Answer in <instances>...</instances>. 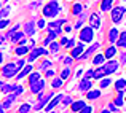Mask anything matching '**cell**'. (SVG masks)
<instances>
[{"label":"cell","mask_w":126,"mask_h":113,"mask_svg":"<svg viewBox=\"0 0 126 113\" xmlns=\"http://www.w3.org/2000/svg\"><path fill=\"white\" fill-rule=\"evenodd\" d=\"M77 113H93V108H91V107H88V105H85V107L81 108L80 112H77Z\"/></svg>","instance_id":"42"},{"label":"cell","mask_w":126,"mask_h":113,"mask_svg":"<svg viewBox=\"0 0 126 113\" xmlns=\"http://www.w3.org/2000/svg\"><path fill=\"white\" fill-rule=\"evenodd\" d=\"M0 113H3V107H2V104H0Z\"/></svg>","instance_id":"54"},{"label":"cell","mask_w":126,"mask_h":113,"mask_svg":"<svg viewBox=\"0 0 126 113\" xmlns=\"http://www.w3.org/2000/svg\"><path fill=\"white\" fill-rule=\"evenodd\" d=\"M112 85V80L110 78H104L101 81V88H107V86H110Z\"/></svg>","instance_id":"38"},{"label":"cell","mask_w":126,"mask_h":113,"mask_svg":"<svg viewBox=\"0 0 126 113\" xmlns=\"http://www.w3.org/2000/svg\"><path fill=\"white\" fill-rule=\"evenodd\" d=\"M125 61H126V56H125V53H121V64H125Z\"/></svg>","instance_id":"49"},{"label":"cell","mask_w":126,"mask_h":113,"mask_svg":"<svg viewBox=\"0 0 126 113\" xmlns=\"http://www.w3.org/2000/svg\"><path fill=\"white\" fill-rule=\"evenodd\" d=\"M104 76H105V70H104V67H102V65H97V69H96V70H93V78L101 80V78H104Z\"/></svg>","instance_id":"11"},{"label":"cell","mask_w":126,"mask_h":113,"mask_svg":"<svg viewBox=\"0 0 126 113\" xmlns=\"http://www.w3.org/2000/svg\"><path fill=\"white\" fill-rule=\"evenodd\" d=\"M113 105H117V107H121L123 105V96H118L117 99H115V104Z\"/></svg>","instance_id":"41"},{"label":"cell","mask_w":126,"mask_h":113,"mask_svg":"<svg viewBox=\"0 0 126 113\" xmlns=\"http://www.w3.org/2000/svg\"><path fill=\"white\" fill-rule=\"evenodd\" d=\"M86 97H88L89 100H94V99H99V97H101V91H99V89H96V91H91V89H89V91L86 92Z\"/></svg>","instance_id":"19"},{"label":"cell","mask_w":126,"mask_h":113,"mask_svg":"<svg viewBox=\"0 0 126 113\" xmlns=\"http://www.w3.org/2000/svg\"><path fill=\"white\" fill-rule=\"evenodd\" d=\"M29 112H31V105L29 104H22L19 107V113H29Z\"/></svg>","instance_id":"32"},{"label":"cell","mask_w":126,"mask_h":113,"mask_svg":"<svg viewBox=\"0 0 126 113\" xmlns=\"http://www.w3.org/2000/svg\"><path fill=\"white\" fill-rule=\"evenodd\" d=\"M13 91H15V96H19V94H22L24 88H22L21 85H19V86H13Z\"/></svg>","instance_id":"37"},{"label":"cell","mask_w":126,"mask_h":113,"mask_svg":"<svg viewBox=\"0 0 126 113\" xmlns=\"http://www.w3.org/2000/svg\"><path fill=\"white\" fill-rule=\"evenodd\" d=\"M21 38H24V32H16V34H13L11 42H13V43H18Z\"/></svg>","instance_id":"29"},{"label":"cell","mask_w":126,"mask_h":113,"mask_svg":"<svg viewBox=\"0 0 126 113\" xmlns=\"http://www.w3.org/2000/svg\"><path fill=\"white\" fill-rule=\"evenodd\" d=\"M59 46H61L59 43H56V42H51V43H49V49H51V53H56V51L59 49Z\"/></svg>","instance_id":"34"},{"label":"cell","mask_w":126,"mask_h":113,"mask_svg":"<svg viewBox=\"0 0 126 113\" xmlns=\"http://www.w3.org/2000/svg\"><path fill=\"white\" fill-rule=\"evenodd\" d=\"M16 67H18V69H22V67H24V59H19L18 64H16Z\"/></svg>","instance_id":"46"},{"label":"cell","mask_w":126,"mask_h":113,"mask_svg":"<svg viewBox=\"0 0 126 113\" xmlns=\"http://www.w3.org/2000/svg\"><path fill=\"white\" fill-rule=\"evenodd\" d=\"M18 70L19 69L16 67V64H6L5 67L2 69V73L5 78H11V76H15L16 73H18Z\"/></svg>","instance_id":"4"},{"label":"cell","mask_w":126,"mask_h":113,"mask_svg":"<svg viewBox=\"0 0 126 113\" xmlns=\"http://www.w3.org/2000/svg\"><path fill=\"white\" fill-rule=\"evenodd\" d=\"M43 54H45V56L49 54V51H46L45 48H32V53L29 54V59H27V61L29 62H34L37 57H40V56H43Z\"/></svg>","instance_id":"5"},{"label":"cell","mask_w":126,"mask_h":113,"mask_svg":"<svg viewBox=\"0 0 126 113\" xmlns=\"http://www.w3.org/2000/svg\"><path fill=\"white\" fill-rule=\"evenodd\" d=\"M80 40L85 43H91L93 40H94V29L93 27H83L80 30Z\"/></svg>","instance_id":"2"},{"label":"cell","mask_w":126,"mask_h":113,"mask_svg":"<svg viewBox=\"0 0 126 113\" xmlns=\"http://www.w3.org/2000/svg\"><path fill=\"white\" fill-rule=\"evenodd\" d=\"M89 27H93V29L101 27V18H99L97 13H93V14L89 16Z\"/></svg>","instance_id":"8"},{"label":"cell","mask_w":126,"mask_h":113,"mask_svg":"<svg viewBox=\"0 0 126 113\" xmlns=\"http://www.w3.org/2000/svg\"><path fill=\"white\" fill-rule=\"evenodd\" d=\"M6 96H8V94H6ZM15 100H16V96H15V94H10L8 97L5 99V102L2 104V107H3V108H10V107L13 105V102H15Z\"/></svg>","instance_id":"13"},{"label":"cell","mask_w":126,"mask_h":113,"mask_svg":"<svg viewBox=\"0 0 126 113\" xmlns=\"http://www.w3.org/2000/svg\"><path fill=\"white\" fill-rule=\"evenodd\" d=\"M97 48H99V43H96V45H91V48H89L88 51L85 53V54H81V56H80V57H78V59H86V57H88L89 54H93V53H94V51H96V49H97Z\"/></svg>","instance_id":"23"},{"label":"cell","mask_w":126,"mask_h":113,"mask_svg":"<svg viewBox=\"0 0 126 113\" xmlns=\"http://www.w3.org/2000/svg\"><path fill=\"white\" fill-rule=\"evenodd\" d=\"M42 76L38 72H32V73H29V85H34V83H37L38 80H40Z\"/></svg>","instance_id":"21"},{"label":"cell","mask_w":126,"mask_h":113,"mask_svg":"<svg viewBox=\"0 0 126 113\" xmlns=\"http://www.w3.org/2000/svg\"><path fill=\"white\" fill-rule=\"evenodd\" d=\"M123 16H125V6H117V8H112V21L115 24L123 21Z\"/></svg>","instance_id":"3"},{"label":"cell","mask_w":126,"mask_h":113,"mask_svg":"<svg viewBox=\"0 0 126 113\" xmlns=\"http://www.w3.org/2000/svg\"><path fill=\"white\" fill-rule=\"evenodd\" d=\"M10 26V19L6 18V19H0V30L2 29H5V27H8Z\"/></svg>","instance_id":"35"},{"label":"cell","mask_w":126,"mask_h":113,"mask_svg":"<svg viewBox=\"0 0 126 113\" xmlns=\"http://www.w3.org/2000/svg\"><path fill=\"white\" fill-rule=\"evenodd\" d=\"M67 40L69 38H61V45H65V43H67Z\"/></svg>","instance_id":"50"},{"label":"cell","mask_w":126,"mask_h":113,"mask_svg":"<svg viewBox=\"0 0 126 113\" xmlns=\"http://www.w3.org/2000/svg\"><path fill=\"white\" fill-rule=\"evenodd\" d=\"M102 67H104V70H105V75H110V73H113V72L118 70V62L110 61L107 65H102Z\"/></svg>","instance_id":"9"},{"label":"cell","mask_w":126,"mask_h":113,"mask_svg":"<svg viewBox=\"0 0 126 113\" xmlns=\"http://www.w3.org/2000/svg\"><path fill=\"white\" fill-rule=\"evenodd\" d=\"M65 46H67V48H74V46H75V40H67Z\"/></svg>","instance_id":"45"},{"label":"cell","mask_w":126,"mask_h":113,"mask_svg":"<svg viewBox=\"0 0 126 113\" xmlns=\"http://www.w3.org/2000/svg\"><path fill=\"white\" fill-rule=\"evenodd\" d=\"M104 61H105L104 54H96V57L93 59V64H94V65H102V64H104Z\"/></svg>","instance_id":"27"},{"label":"cell","mask_w":126,"mask_h":113,"mask_svg":"<svg viewBox=\"0 0 126 113\" xmlns=\"http://www.w3.org/2000/svg\"><path fill=\"white\" fill-rule=\"evenodd\" d=\"M0 43H2V42H0Z\"/></svg>","instance_id":"59"},{"label":"cell","mask_w":126,"mask_h":113,"mask_svg":"<svg viewBox=\"0 0 126 113\" xmlns=\"http://www.w3.org/2000/svg\"><path fill=\"white\" fill-rule=\"evenodd\" d=\"M38 2H43V0H38Z\"/></svg>","instance_id":"56"},{"label":"cell","mask_w":126,"mask_h":113,"mask_svg":"<svg viewBox=\"0 0 126 113\" xmlns=\"http://www.w3.org/2000/svg\"><path fill=\"white\" fill-rule=\"evenodd\" d=\"M61 86H62V80L61 78L53 80V88H61Z\"/></svg>","instance_id":"40"},{"label":"cell","mask_w":126,"mask_h":113,"mask_svg":"<svg viewBox=\"0 0 126 113\" xmlns=\"http://www.w3.org/2000/svg\"><path fill=\"white\" fill-rule=\"evenodd\" d=\"M72 102H74L72 97H64V99H62V104H64V105H70Z\"/></svg>","instance_id":"44"},{"label":"cell","mask_w":126,"mask_h":113,"mask_svg":"<svg viewBox=\"0 0 126 113\" xmlns=\"http://www.w3.org/2000/svg\"><path fill=\"white\" fill-rule=\"evenodd\" d=\"M117 45L120 46V48H125L126 46V32L123 30L121 34H118V38H117Z\"/></svg>","instance_id":"16"},{"label":"cell","mask_w":126,"mask_h":113,"mask_svg":"<svg viewBox=\"0 0 126 113\" xmlns=\"http://www.w3.org/2000/svg\"><path fill=\"white\" fill-rule=\"evenodd\" d=\"M5 2H8V0H5Z\"/></svg>","instance_id":"57"},{"label":"cell","mask_w":126,"mask_h":113,"mask_svg":"<svg viewBox=\"0 0 126 113\" xmlns=\"http://www.w3.org/2000/svg\"><path fill=\"white\" fill-rule=\"evenodd\" d=\"M19 27H21V26H19V24H16L15 27H11V29H10V30L6 32V38H11V37H13V34H16V32L19 30Z\"/></svg>","instance_id":"30"},{"label":"cell","mask_w":126,"mask_h":113,"mask_svg":"<svg viewBox=\"0 0 126 113\" xmlns=\"http://www.w3.org/2000/svg\"><path fill=\"white\" fill-rule=\"evenodd\" d=\"M56 37H58V35H56V32H49V35H48V37H46L45 40H43V48H45V46H48Z\"/></svg>","instance_id":"24"},{"label":"cell","mask_w":126,"mask_h":113,"mask_svg":"<svg viewBox=\"0 0 126 113\" xmlns=\"http://www.w3.org/2000/svg\"><path fill=\"white\" fill-rule=\"evenodd\" d=\"M0 89H2V91H3V94L6 96V94H10V92L13 91V85H5V83H3V86H2Z\"/></svg>","instance_id":"31"},{"label":"cell","mask_w":126,"mask_h":113,"mask_svg":"<svg viewBox=\"0 0 126 113\" xmlns=\"http://www.w3.org/2000/svg\"><path fill=\"white\" fill-rule=\"evenodd\" d=\"M101 113H112V112H110V110H102Z\"/></svg>","instance_id":"53"},{"label":"cell","mask_w":126,"mask_h":113,"mask_svg":"<svg viewBox=\"0 0 126 113\" xmlns=\"http://www.w3.org/2000/svg\"><path fill=\"white\" fill-rule=\"evenodd\" d=\"M2 61H3V54L0 53V64H2Z\"/></svg>","instance_id":"52"},{"label":"cell","mask_w":126,"mask_h":113,"mask_svg":"<svg viewBox=\"0 0 126 113\" xmlns=\"http://www.w3.org/2000/svg\"><path fill=\"white\" fill-rule=\"evenodd\" d=\"M10 13V6H6V8L0 10V19H6V16H8Z\"/></svg>","instance_id":"33"},{"label":"cell","mask_w":126,"mask_h":113,"mask_svg":"<svg viewBox=\"0 0 126 113\" xmlns=\"http://www.w3.org/2000/svg\"><path fill=\"white\" fill-rule=\"evenodd\" d=\"M32 72V65H27V67H24L21 72L18 73V76H16V80H21V78H24V76H27L29 73Z\"/></svg>","instance_id":"18"},{"label":"cell","mask_w":126,"mask_h":113,"mask_svg":"<svg viewBox=\"0 0 126 113\" xmlns=\"http://www.w3.org/2000/svg\"><path fill=\"white\" fill-rule=\"evenodd\" d=\"M0 5H2V2H0Z\"/></svg>","instance_id":"58"},{"label":"cell","mask_w":126,"mask_h":113,"mask_svg":"<svg viewBox=\"0 0 126 113\" xmlns=\"http://www.w3.org/2000/svg\"><path fill=\"white\" fill-rule=\"evenodd\" d=\"M46 76H53V70H48V72H46Z\"/></svg>","instance_id":"51"},{"label":"cell","mask_w":126,"mask_h":113,"mask_svg":"<svg viewBox=\"0 0 126 113\" xmlns=\"http://www.w3.org/2000/svg\"><path fill=\"white\" fill-rule=\"evenodd\" d=\"M61 100H62V96L59 94L58 97H54V99H53V100L49 102L48 105H46V107H45V110H46V112H51L53 108H54V107H56V105H58V104H59V102H61Z\"/></svg>","instance_id":"12"},{"label":"cell","mask_w":126,"mask_h":113,"mask_svg":"<svg viewBox=\"0 0 126 113\" xmlns=\"http://www.w3.org/2000/svg\"><path fill=\"white\" fill-rule=\"evenodd\" d=\"M115 53H117V49H115L113 46H110V48H107V49H105L104 57H105V59H112V57L115 56Z\"/></svg>","instance_id":"25"},{"label":"cell","mask_w":126,"mask_h":113,"mask_svg":"<svg viewBox=\"0 0 126 113\" xmlns=\"http://www.w3.org/2000/svg\"><path fill=\"white\" fill-rule=\"evenodd\" d=\"M85 105H86V104H85L83 100H77V102H72V104H70V108H72V112L77 113V112H80L81 108L85 107Z\"/></svg>","instance_id":"14"},{"label":"cell","mask_w":126,"mask_h":113,"mask_svg":"<svg viewBox=\"0 0 126 113\" xmlns=\"http://www.w3.org/2000/svg\"><path fill=\"white\" fill-rule=\"evenodd\" d=\"M113 6V0H102L101 2V10L102 11H110Z\"/></svg>","instance_id":"15"},{"label":"cell","mask_w":126,"mask_h":113,"mask_svg":"<svg viewBox=\"0 0 126 113\" xmlns=\"http://www.w3.org/2000/svg\"><path fill=\"white\" fill-rule=\"evenodd\" d=\"M81 11H83V5H81V3H75V5L72 6V14L80 16V14H81Z\"/></svg>","instance_id":"22"},{"label":"cell","mask_w":126,"mask_h":113,"mask_svg":"<svg viewBox=\"0 0 126 113\" xmlns=\"http://www.w3.org/2000/svg\"><path fill=\"white\" fill-rule=\"evenodd\" d=\"M118 34H120V32H118V29L117 27H112L110 29V32H109V42H117V38H118Z\"/></svg>","instance_id":"17"},{"label":"cell","mask_w":126,"mask_h":113,"mask_svg":"<svg viewBox=\"0 0 126 113\" xmlns=\"http://www.w3.org/2000/svg\"><path fill=\"white\" fill-rule=\"evenodd\" d=\"M64 62H65L67 65H70L72 62H74V59H72V57H65V59H64Z\"/></svg>","instance_id":"48"},{"label":"cell","mask_w":126,"mask_h":113,"mask_svg":"<svg viewBox=\"0 0 126 113\" xmlns=\"http://www.w3.org/2000/svg\"><path fill=\"white\" fill-rule=\"evenodd\" d=\"M69 75H70V67H67V69H64V70H62V73H61V80L69 78Z\"/></svg>","instance_id":"36"},{"label":"cell","mask_w":126,"mask_h":113,"mask_svg":"<svg viewBox=\"0 0 126 113\" xmlns=\"http://www.w3.org/2000/svg\"><path fill=\"white\" fill-rule=\"evenodd\" d=\"M31 89L34 94H40V91H43L45 89V80L40 78L37 83H34V85H31Z\"/></svg>","instance_id":"7"},{"label":"cell","mask_w":126,"mask_h":113,"mask_svg":"<svg viewBox=\"0 0 126 113\" xmlns=\"http://www.w3.org/2000/svg\"><path fill=\"white\" fill-rule=\"evenodd\" d=\"M35 30H37V26H35V21H27L24 24V34L29 35V37H32V35L35 34Z\"/></svg>","instance_id":"6"},{"label":"cell","mask_w":126,"mask_h":113,"mask_svg":"<svg viewBox=\"0 0 126 113\" xmlns=\"http://www.w3.org/2000/svg\"><path fill=\"white\" fill-rule=\"evenodd\" d=\"M59 10L61 8H59L58 0H51V2H48L43 6V16H45V18H54V16H58Z\"/></svg>","instance_id":"1"},{"label":"cell","mask_w":126,"mask_h":113,"mask_svg":"<svg viewBox=\"0 0 126 113\" xmlns=\"http://www.w3.org/2000/svg\"><path fill=\"white\" fill-rule=\"evenodd\" d=\"M89 89H91V81L83 78V81L80 83V91H81V92H88Z\"/></svg>","instance_id":"20"},{"label":"cell","mask_w":126,"mask_h":113,"mask_svg":"<svg viewBox=\"0 0 126 113\" xmlns=\"http://www.w3.org/2000/svg\"><path fill=\"white\" fill-rule=\"evenodd\" d=\"M2 86H3V81H0V88H2Z\"/></svg>","instance_id":"55"},{"label":"cell","mask_w":126,"mask_h":113,"mask_svg":"<svg viewBox=\"0 0 126 113\" xmlns=\"http://www.w3.org/2000/svg\"><path fill=\"white\" fill-rule=\"evenodd\" d=\"M70 54H72V59H78L81 54H83V42L80 43V45H77V46H74V49L70 51Z\"/></svg>","instance_id":"10"},{"label":"cell","mask_w":126,"mask_h":113,"mask_svg":"<svg viewBox=\"0 0 126 113\" xmlns=\"http://www.w3.org/2000/svg\"><path fill=\"white\" fill-rule=\"evenodd\" d=\"M27 51H29V48H26V46H18V48L15 49V53H16V56H18V57H19V56H24Z\"/></svg>","instance_id":"28"},{"label":"cell","mask_w":126,"mask_h":113,"mask_svg":"<svg viewBox=\"0 0 126 113\" xmlns=\"http://www.w3.org/2000/svg\"><path fill=\"white\" fill-rule=\"evenodd\" d=\"M89 78H93V70L86 72V75H85V80H89Z\"/></svg>","instance_id":"47"},{"label":"cell","mask_w":126,"mask_h":113,"mask_svg":"<svg viewBox=\"0 0 126 113\" xmlns=\"http://www.w3.org/2000/svg\"><path fill=\"white\" fill-rule=\"evenodd\" d=\"M35 26H37L38 29H45V19H40L38 22H35Z\"/></svg>","instance_id":"43"},{"label":"cell","mask_w":126,"mask_h":113,"mask_svg":"<svg viewBox=\"0 0 126 113\" xmlns=\"http://www.w3.org/2000/svg\"><path fill=\"white\" fill-rule=\"evenodd\" d=\"M115 88H117V91H125V88H126V80L125 78H120L117 83H115Z\"/></svg>","instance_id":"26"},{"label":"cell","mask_w":126,"mask_h":113,"mask_svg":"<svg viewBox=\"0 0 126 113\" xmlns=\"http://www.w3.org/2000/svg\"><path fill=\"white\" fill-rule=\"evenodd\" d=\"M49 65H51V62H49V61H43L42 64L38 65V67H40V70H46V69H48Z\"/></svg>","instance_id":"39"}]
</instances>
